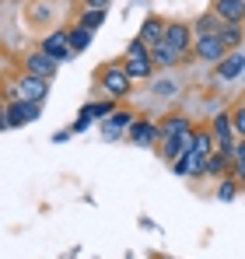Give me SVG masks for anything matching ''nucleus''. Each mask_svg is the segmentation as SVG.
<instances>
[{
	"instance_id": "nucleus-1",
	"label": "nucleus",
	"mask_w": 245,
	"mask_h": 259,
	"mask_svg": "<svg viewBox=\"0 0 245 259\" xmlns=\"http://www.w3.org/2000/svg\"><path fill=\"white\" fill-rule=\"evenodd\" d=\"M123 70L130 74V81H147V77L154 74V60H151V49L140 42V39H137V42H130Z\"/></svg>"
},
{
	"instance_id": "nucleus-2",
	"label": "nucleus",
	"mask_w": 245,
	"mask_h": 259,
	"mask_svg": "<svg viewBox=\"0 0 245 259\" xmlns=\"http://www.w3.org/2000/svg\"><path fill=\"white\" fill-rule=\"evenodd\" d=\"M46 84H49V81H42V77L21 74L18 88L11 91V102H32V105H42V98H46Z\"/></svg>"
},
{
	"instance_id": "nucleus-3",
	"label": "nucleus",
	"mask_w": 245,
	"mask_h": 259,
	"mask_svg": "<svg viewBox=\"0 0 245 259\" xmlns=\"http://www.w3.org/2000/svg\"><path fill=\"white\" fill-rule=\"evenodd\" d=\"M35 119H39V105H32V102H7V109H4V126L7 130L35 123Z\"/></svg>"
},
{
	"instance_id": "nucleus-4",
	"label": "nucleus",
	"mask_w": 245,
	"mask_h": 259,
	"mask_svg": "<svg viewBox=\"0 0 245 259\" xmlns=\"http://www.w3.org/2000/svg\"><path fill=\"white\" fill-rule=\"evenodd\" d=\"M25 74H32V77H42V81H49V77H56V60L49 56V53H28L25 56Z\"/></svg>"
},
{
	"instance_id": "nucleus-5",
	"label": "nucleus",
	"mask_w": 245,
	"mask_h": 259,
	"mask_svg": "<svg viewBox=\"0 0 245 259\" xmlns=\"http://www.w3.org/2000/svg\"><path fill=\"white\" fill-rule=\"evenodd\" d=\"M102 88L109 91V98H123V95H130V74L123 67H105L102 70Z\"/></svg>"
},
{
	"instance_id": "nucleus-6",
	"label": "nucleus",
	"mask_w": 245,
	"mask_h": 259,
	"mask_svg": "<svg viewBox=\"0 0 245 259\" xmlns=\"http://www.w3.org/2000/svg\"><path fill=\"white\" fill-rule=\"evenodd\" d=\"M196 56L207 60V63H221V60L228 56V46L221 42L217 32H214V35H200V39H196Z\"/></svg>"
},
{
	"instance_id": "nucleus-7",
	"label": "nucleus",
	"mask_w": 245,
	"mask_h": 259,
	"mask_svg": "<svg viewBox=\"0 0 245 259\" xmlns=\"http://www.w3.org/2000/svg\"><path fill=\"white\" fill-rule=\"evenodd\" d=\"M42 53H49L56 63H60V60H70V56H74V49H70V32H53V35H46V39H42Z\"/></svg>"
},
{
	"instance_id": "nucleus-8",
	"label": "nucleus",
	"mask_w": 245,
	"mask_h": 259,
	"mask_svg": "<svg viewBox=\"0 0 245 259\" xmlns=\"http://www.w3.org/2000/svg\"><path fill=\"white\" fill-rule=\"evenodd\" d=\"M214 14L224 25H242L245 21V0H217L214 4Z\"/></svg>"
},
{
	"instance_id": "nucleus-9",
	"label": "nucleus",
	"mask_w": 245,
	"mask_h": 259,
	"mask_svg": "<svg viewBox=\"0 0 245 259\" xmlns=\"http://www.w3.org/2000/svg\"><path fill=\"white\" fill-rule=\"evenodd\" d=\"M245 74V56L235 49V53H228L221 63H217V77L221 81H235V77H242Z\"/></svg>"
},
{
	"instance_id": "nucleus-10",
	"label": "nucleus",
	"mask_w": 245,
	"mask_h": 259,
	"mask_svg": "<svg viewBox=\"0 0 245 259\" xmlns=\"http://www.w3.org/2000/svg\"><path fill=\"white\" fill-rule=\"evenodd\" d=\"M158 137H161V130L154 126V123H147V119H137V123L130 126V140H133L137 147H151Z\"/></svg>"
},
{
	"instance_id": "nucleus-11",
	"label": "nucleus",
	"mask_w": 245,
	"mask_h": 259,
	"mask_svg": "<svg viewBox=\"0 0 245 259\" xmlns=\"http://www.w3.org/2000/svg\"><path fill=\"white\" fill-rule=\"evenodd\" d=\"M165 28H168V25H161L158 18H147V21L140 25V35H137V39L147 46V49H154L158 42H165Z\"/></svg>"
},
{
	"instance_id": "nucleus-12",
	"label": "nucleus",
	"mask_w": 245,
	"mask_h": 259,
	"mask_svg": "<svg viewBox=\"0 0 245 259\" xmlns=\"http://www.w3.org/2000/svg\"><path fill=\"white\" fill-rule=\"evenodd\" d=\"M165 42L182 56V53L189 49V28H186V25H179V21H175V25H168V28H165Z\"/></svg>"
},
{
	"instance_id": "nucleus-13",
	"label": "nucleus",
	"mask_w": 245,
	"mask_h": 259,
	"mask_svg": "<svg viewBox=\"0 0 245 259\" xmlns=\"http://www.w3.org/2000/svg\"><path fill=\"white\" fill-rule=\"evenodd\" d=\"M133 126V116L130 112H112L109 119H105V137L109 140H116V137H123V130Z\"/></svg>"
},
{
	"instance_id": "nucleus-14",
	"label": "nucleus",
	"mask_w": 245,
	"mask_h": 259,
	"mask_svg": "<svg viewBox=\"0 0 245 259\" xmlns=\"http://www.w3.org/2000/svg\"><path fill=\"white\" fill-rule=\"evenodd\" d=\"M151 60H154V67H175V63H179V53L168 42H158L151 49Z\"/></svg>"
},
{
	"instance_id": "nucleus-15",
	"label": "nucleus",
	"mask_w": 245,
	"mask_h": 259,
	"mask_svg": "<svg viewBox=\"0 0 245 259\" xmlns=\"http://www.w3.org/2000/svg\"><path fill=\"white\" fill-rule=\"evenodd\" d=\"M193 151H196L200 158H210V154L217 151V140H214V133H203V130H196V133H193Z\"/></svg>"
},
{
	"instance_id": "nucleus-16",
	"label": "nucleus",
	"mask_w": 245,
	"mask_h": 259,
	"mask_svg": "<svg viewBox=\"0 0 245 259\" xmlns=\"http://www.w3.org/2000/svg\"><path fill=\"white\" fill-rule=\"evenodd\" d=\"M182 133H193L186 116H172V119H165V126H161V137H165V140H172V137H182Z\"/></svg>"
},
{
	"instance_id": "nucleus-17",
	"label": "nucleus",
	"mask_w": 245,
	"mask_h": 259,
	"mask_svg": "<svg viewBox=\"0 0 245 259\" xmlns=\"http://www.w3.org/2000/svg\"><path fill=\"white\" fill-rule=\"evenodd\" d=\"M217 35H221V42L228 46V53H235V49L242 46V25H224Z\"/></svg>"
},
{
	"instance_id": "nucleus-18",
	"label": "nucleus",
	"mask_w": 245,
	"mask_h": 259,
	"mask_svg": "<svg viewBox=\"0 0 245 259\" xmlns=\"http://www.w3.org/2000/svg\"><path fill=\"white\" fill-rule=\"evenodd\" d=\"M88 46H91V28H84V25L70 28V49H74V53H84Z\"/></svg>"
},
{
	"instance_id": "nucleus-19",
	"label": "nucleus",
	"mask_w": 245,
	"mask_h": 259,
	"mask_svg": "<svg viewBox=\"0 0 245 259\" xmlns=\"http://www.w3.org/2000/svg\"><path fill=\"white\" fill-rule=\"evenodd\" d=\"M224 168H228V154L214 151V154L207 158V172L203 175H224Z\"/></svg>"
},
{
	"instance_id": "nucleus-20",
	"label": "nucleus",
	"mask_w": 245,
	"mask_h": 259,
	"mask_svg": "<svg viewBox=\"0 0 245 259\" xmlns=\"http://www.w3.org/2000/svg\"><path fill=\"white\" fill-rule=\"evenodd\" d=\"M84 109H88V112H91L95 119H109V116L116 112V105H112V98H109V102H91V105H84Z\"/></svg>"
},
{
	"instance_id": "nucleus-21",
	"label": "nucleus",
	"mask_w": 245,
	"mask_h": 259,
	"mask_svg": "<svg viewBox=\"0 0 245 259\" xmlns=\"http://www.w3.org/2000/svg\"><path fill=\"white\" fill-rule=\"evenodd\" d=\"M105 14H109V11H84V14H81V25L95 32V28H98V25L105 21Z\"/></svg>"
},
{
	"instance_id": "nucleus-22",
	"label": "nucleus",
	"mask_w": 245,
	"mask_h": 259,
	"mask_svg": "<svg viewBox=\"0 0 245 259\" xmlns=\"http://www.w3.org/2000/svg\"><path fill=\"white\" fill-rule=\"evenodd\" d=\"M235 193H238V186H235L231 179H224V182L217 186V200H221V203H231V200H235Z\"/></svg>"
},
{
	"instance_id": "nucleus-23",
	"label": "nucleus",
	"mask_w": 245,
	"mask_h": 259,
	"mask_svg": "<svg viewBox=\"0 0 245 259\" xmlns=\"http://www.w3.org/2000/svg\"><path fill=\"white\" fill-rule=\"evenodd\" d=\"M91 119H95V116H91L88 109H81V116H77V119L70 123V133H84V130L91 126Z\"/></svg>"
},
{
	"instance_id": "nucleus-24",
	"label": "nucleus",
	"mask_w": 245,
	"mask_h": 259,
	"mask_svg": "<svg viewBox=\"0 0 245 259\" xmlns=\"http://www.w3.org/2000/svg\"><path fill=\"white\" fill-rule=\"evenodd\" d=\"M175 91H179V88L172 84V81H158V84H154V95H161V98H172Z\"/></svg>"
},
{
	"instance_id": "nucleus-25",
	"label": "nucleus",
	"mask_w": 245,
	"mask_h": 259,
	"mask_svg": "<svg viewBox=\"0 0 245 259\" xmlns=\"http://www.w3.org/2000/svg\"><path fill=\"white\" fill-rule=\"evenodd\" d=\"M231 119H235V133H242V137H245V105L231 116Z\"/></svg>"
},
{
	"instance_id": "nucleus-26",
	"label": "nucleus",
	"mask_w": 245,
	"mask_h": 259,
	"mask_svg": "<svg viewBox=\"0 0 245 259\" xmlns=\"http://www.w3.org/2000/svg\"><path fill=\"white\" fill-rule=\"evenodd\" d=\"M84 4H88L84 11H109V4H112V0H84Z\"/></svg>"
},
{
	"instance_id": "nucleus-27",
	"label": "nucleus",
	"mask_w": 245,
	"mask_h": 259,
	"mask_svg": "<svg viewBox=\"0 0 245 259\" xmlns=\"http://www.w3.org/2000/svg\"><path fill=\"white\" fill-rule=\"evenodd\" d=\"M46 7H49V4H35V11H32V18H35V21H46V14H49Z\"/></svg>"
},
{
	"instance_id": "nucleus-28",
	"label": "nucleus",
	"mask_w": 245,
	"mask_h": 259,
	"mask_svg": "<svg viewBox=\"0 0 245 259\" xmlns=\"http://www.w3.org/2000/svg\"><path fill=\"white\" fill-rule=\"evenodd\" d=\"M235 161H245V137L235 144Z\"/></svg>"
},
{
	"instance_id": "nucleus-29",
	"label": "nucleus",
	"mask_w": 245,
	"mask_h": 259,
	"mask_svg": "<svg viewBox=\"0 0 245 259\" xmlns=\"http://www.w3.org/2000/svg\"><path fill=\"white\" fill-rule=\"evenodd\" d=\"M235 172H238V182H245V161H235Z\"/></svg>"
},
{
	"instance_id": "nucleus-30",
	"label": "nucleus",
	"mask_w": 245,
	"mask_h": 259,
	"mask_svg": "<svg viewBox=\"0 0 245 259\" xmlns=\"http://www.w3.org/2000/svg\"><path fill=\"white\" fill-rule=\"evenodd\" d=\"M242 77H245V74H242Z\"/></svg>"
}]
</instances>
